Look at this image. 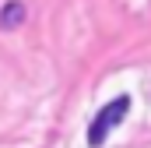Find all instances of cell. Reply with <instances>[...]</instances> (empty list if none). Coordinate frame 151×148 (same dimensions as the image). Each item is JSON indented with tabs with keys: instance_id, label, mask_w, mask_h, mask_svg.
<instances>
[{
	"instance_id": "7a4b0ae2",
	"label": "cell",
	"mask_w": 151,
	"mask_h": 148,
	"mask_svg": "<svg viewBox=\"0 0 151 148\" xmlns=\"http://www.w3.org/2000/svg\"><path fill=\"white\" fill-rule=\"evenodd\" d=\"M21 21H25V4L21 0H11V4L0 7V28H18Z\"/></svg>"
},
{
	"instance_id": "6da1fadb",
	"label": "cell",
	"mask_w": 151,
	"mask_h": 148,
	"mask_svg": "<svg viewBox=\"0 0 151 148\" xmlns=\"http://www.w3.org/2000/svg\"><path fill=\"white\" fill-rule=\"evenodd\" d=\"M127 113H130V95H116L109 106H102V110L95 113L91 127H88V145H91V148H102L106 138H109V131L123 123Z\"/></svg>"
}]
</instances>
